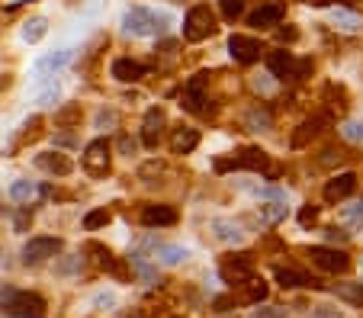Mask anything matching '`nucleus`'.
Returning a JSON list of instances; mask_svg holds the SVG:
<instances>
[{
    "mask_svg": "<svg viewBox=\"0 0 363 318\" xmlns=\"http://www.w3.org/2000/svg\"><path fill=\"white\" fill-rule=\"evenodd\" d=\"M0 315L10 318H46L48 303L32 289H16L10 283H0Z\"/></svg>",
    "mask_w": 363,
    "mask_h": 318,
    "instance_id": "1",
    "label": "nucleus"
},
{
    "mask_svg": "<svg viewBox=\"0 0 363 318\" xmlns=\"http://www.w3.org/2000/svg\"><path fill=\"white\" fill-rule=\"evenodd\" d=\"M167 26H171V16L161 13V10L132 7V10H126V13H122V29H126V36H136V39L161 36Z\"/></svg>",
    "mask_w": 363,
    "mask_h": 318,
    "instance_id": "2",
    "label": "nucleus"
},
{
    "mask_svg": "<svg viewBox=\"0 0 363 318\" xmlns=\"http://www.w3.org/2000/svg\"><path fill=\"white\" fill-rule=\"evenodd\" d=\"M216 29H219V23H216V13L209 10V4H197V7H190V13L183 16V39H187V42H203V39H209Z\"/></svg>",
    "mask_w": 363,
    "mask_h": 318,
    "instance_id": "3",
    "label": "nucleus"
},
{
    "mask_svg": "<svg viewBox=\"0 0 363 318\" xmlns=\"http://www.w3.org/2000/svg\"><path fill=\"white\" fill-rule=\"evenodd\" d=\"M254 270H258L254 254H228L219 264V277L228 286H244L248 280H254Z\"/></svg>",
    "mask_w": 363,
    "mask_h": 318,
    "instance_id": "4",
    "label": "nucleus"
},
{
    "mask_svg": "<svg viewBox=\"0 0 363 318\" xmlns=\"http://www.w3.org/2000/svg\"><path fill=\"white\" fill-rule=\"evenodd\" d=\"M267 68L273 77H293V81H303L312 74V58L296 61L293 52H270L267 55Z\"/></svg>",
    "mask_w": 363,
    "mask_h": 318,
    "instance_id": "5",
    "label": "nucleus"
},
{
    "mask_svg": "<svg viewBox=\"0 0 363 318\" xmlns=\"http://www.w3.org/2000/svg\"><path fill=\"white\" fill-rule=\"evenodd\" d=\"M305 258H309L318 270H325V273H348L350 270L348 251L331 248V244H312V248L305 251Z\"/></svg>",
    "mask_w": 363,
    "mask_h": 318,
    "instance_id": "6",
    "label": "nucleus"
},
{
    "mask_svg": "<svg viewBox=\"0 0 363 318\" xmlns=\"http://www.w3.org/2000/svg\"><path fill=\"white\" fill-rule=\"evenodd\" d=\"M267 167H270V158L264 148H242L228 161H216V171H267Z\"/></svg>",
    "mask_w": 363,
    "mask_h": 318,
    "instance_id": "7",
    "label": "nucleus"
},
{
    "mask_svg": "<svg viewBox=\"0 0 363 318\" xmlns=\"http://www.w3.org/2000/svg\"><path fill=\"white\" fill-rule=\"evenodd\" d=\"M61 251V238L52 235H36L23 244V264L26 267H36V264H46L48 258H55Z\"/></svg>",
    "mask_w": 363,
    "mask_h": 318,
    "instance_id": "8",
    "label": "nucleus"
},
{
    "mask_svg": "<svg viewBox=\"0 0 363 318\" xmlns=\"http://www.w3.org/2000/svg\"><path fill=\"white\" fill-rule=\"evenodd\" d=\"M84 171L91 177L110 174V142H106V138H93V142L84 148Z\"/></svg>",
    "mask_w": 363,
    "mask_h": 318,
    "instance_id": "9",
    "label": "nucleus"
},
{
    "mask_svg": "<svg viewBox=\"0 0 363 318\" xmlns=\"http://www.w3.org/2000/svg\"><path fill=\"white\" fill-rule=\"evenodd\" d=\"M283 16H286V4H283V0H264V4L248 16V23L254 26V29H273V26L283 23Z\"/></svg>",
    "mask_w": 363,
    "mask_h": 318,
    "instance_id": "10",
    "label": "nucleus"
},
{
    "mask_svg": "<svg viewBox=\"0 0 363 318\" xmlns=\"http://www.w3.org/2000/svg\"><path fill=\"white\" fill-rule=\"evenodd\" d=\"M354 190H357V174L354 171H344V174H334L325 183L322 197H325V203H344L348 197H354Z\"/></svg>",
    "mask_w": 363,
    "mask_h": 318,
    "instance_id": "11",
    "label": "nucleus"
},
{
    "mask_svg": "<svg viewBox=\"0 0 363 318\" xmlns=\"http://www.w3.org/2000/svg\"><path fill=\"white\" fill-rule=\"evenodd\" d=\"M142 225L145 228H167V225H177V209L174 206H167V203H152V206H145L142 209Z\"/></svg>",
    "mask_w": 363,
    "mask_h": 318,
    "instance_id": "12",
    "label": "nucleus"
},
{
    "mask_svg": "<svg viewBox=\"0 0 363 318\" xmlns=\"http://www.w3.org/2000/svg\"><path fill=\"white\" fill-rule=\"evenodd\" d=\"M228 52H232L235 61H242V65H254V61L260 58V52H264V46H260L254 36H232L228 39Z\"/></svg>",
    "mask_w": 363,
    "mask_h": 318,
    "instance_id": "13",
    "label": "nucleus"
},
{
    "mask_svg": "<svg viewBox=\"0 0 363 318\" xmlns=\"http://www.w3.org/2000/svg\"><path fill=\"white\" fill-rule=\"evenodd\" d=\"M164 126H167L164 110H161V106H152V110L145 113V122H142V142L148 145V148H158Z\"/></svg>",
    "mask_w": 363,
    "mask_h": 318,
    "instance_id": "14",
    "label": "nucleus"
},
{
    "mask_svg": "<svg viewBox=\"0 0 363 318\" xmlns=\"http://www.w3.org/2000/svg\"><path fill=\"white\" fill-rule=\"evenodd\" d=\"M206 84H209V74H197L183 84V106L190 113H203L206 103Z\"/></svg>",
    "mask_w": 363,
    "mask_h": 318,
    "instance_id": "15",
    "label": "nucleus"
},
{
    "mask_svg": "<svg viewBox=\"0 0 363 318\" xmlns=\"http://www.w3.org/2000/svg\"><path fill=\"white\" fill-rule=\"evenodd\" d=\"M36 167H39V171H46V174H55V177H68L71 171H74L71 158H68V154H61V152L36 154Z\"/></svg>",
    "mask_w": 363,
    "mask_h": 318,
    "instance_id": "16",
    "label": "nucleus"
},
{
    "mask_svg": "<svg viewBox=\"0 0 363 318\" xmlns=\"http://www.w3.org/2000/svg\"><path fill=\"white\" fill-rule=\"evenodd\" d=\"M110 74H113L116 81H122V84H136V81H142V77L148 74V68H145L142 61L116 58V61H113V68H110Z\"/></svg>",
    "mask_w": 363,
    "mask_h": 318,
    "instance_id": "17",
    "label": "nucleus"
},
{
    "mask_svg": "<svg viewBox=\"0 0 363 318\" xmlns=\"http://www.w3.org/2000/svg\"><path fill=\"white\" fill-rule=\"evenodd\" d=\"M325 122H328V116H312V119H305L303 126H299V129L293 132L289 145H293V148H305V145H309L312 138L322 135V129H325Z\"/></svg>",
    "mask_w": 363,
    "mask_h": 318,
    "instance_id": "18",
    "label": "nucleus"
},
{
    "mask_svg": "<svg viewBox=\"0 0 363 318\" xmlns=\"http://www.w3.org/2000/svg\"><path fill=\"white\" fill-rule=\"evenodd\" d=\"M209 228H212V238H216V241H222V244H242L244 241L242 225H238V222H232V219H212Z\"/></svg>",
    "mask_w": 363,
    "mask_h": 318,
    "instance_id": "19",
    "label": "nucleus"
},
{
    "mask_svg": "<svg viewBox=\"0 0 363 318\" xmlns=\"http://www.w3.org/2000/svg\"><path fill=\"white\" fill-rule=\"evenodd\" d=\"M273 277H277V283H280L283 289H299V286H318V280H312L305 270H296V267H277L273 270Z\"/></svg>",
    "mask_w": 363,
    "mask_h": 318,
    "instance_id": "20",
    "label": "nucleus"
},
{
    "mask_svg": "<svg viewBox=\"0 0 363 318\" xmlns=\"http://www.w3.org/2000/svg\"><path fill=\"white\" fill-rule=\"evenodd\" d=\"M197 145H199V132L190 129V126H180V129H174V135H171V152L174 154H190Z\"/></svg>",
    "mask_w": 363,
    "mask_h": 318,
    "instance_id": "21",
    "label": "nucleus"
},
{
    "mask_svg": "<svg viewBox=\"0 0 363 318\" xmlns=\"http://www.w3.org/2000/svg\"><path fill=\"white\" fill-rule=\"evenodd\" d=\"M286 212H289L286 199H264V203L258 206V216H260L264 225H277V222H283L286 219Z\"/></svg>",
    "mask_w": 363,
    "mask_h": 318,
    "instance_id": "22",
    "label": "nucleus"
},
{
    "mask_svg": "<svg viewBox=\"0 0 363 318\" xmlns=\"http://www.w3.org/2000/svg\"><path fill=\"white\" fill-rule=\"evenodd\" d=\"M154 254H158V264H164V267H177L190 258V251L180 248V244H158Z\"/></svg>",
    "mask_w": 363,
    "mask_h": 318,
    "instance_id": "23",
    "label": "nucleus"
},
{
    "mask_svg": "<svg viewBox=\"0 0 363 318\" xmlns=\"http://www.w3.org/2000/svg\"><path fill=\"white\" fill-rule=\"evenodd\" d=\"M46 32H48V20L46 16H32V20H26L23 23V29H20V36H23V42H39V39H46Z\"/></svg>",
    "mask_w": 363,
    "mask_h": 318,
    "instance_id": "24",
    "label": "nucleus"
},
{
    "mask_svg": "<svg viewBox=\"0 0 363 318\" xmlns=\"http://www.w3.org/2000/svg\"><path fill=\"white\" fill-rule=\"evenodd\" d=\"M264 299H267V283L258 280V277L244 283V293L238 296V303H244V305H258V303H264Z\"/></svg>",
    "mask_w": 363,
    "mask_h": 318,
    "instance_id": "25",
    "label": "nucleus"
},
{
    "mask_svg": "<svg viewBox=\"0 0 363 318\" xmlns=\"http://www.w3.org/2000/svg\"><path fill=\"white\" fill-rule=\"evenodd\" d=\"M331 23L338 26V29H344V32L363 29V20H360L357 13H350V10H334V13H331Z\"/></svg>",
    "mask_w": 363,
    "mask_h": 318,
    "instance_id": "26",
    "label": "nucleus"
},
{
    "mask_svg": "<svg viewBox=\"0 0 363 318\" xmlns=\"http://www.w3.org/2000/svg\"><path fill=\"white\" fill-rule=\"evenodd\" d=\"M71 58H74V52H71V48H61V52H55V55H46V58H39L36 68H39V71H58V68H65V65H68Z\"/></svg>",
    "mask_w": 363,
    "mask_h": 318,
    "instance_id": "27",
    "label": "nucleus"
},
{
    "mask_svg": "<svg viewBox=\"0 0 363 318\" xmlns=\"http://www.w3.org/2000/svg\"><path fill=\"white\" fill-rule=\"evenodd\" d=\"M325 100H328V110H331V113H344V110H348V93H344V87L328 84V87H325Z\"/></svg>",
    "mask_w": 363,
    "mask_h": 318,
    "instance_id": "28",
    "label": "nucleus"
},
{
    "mask_svg": "<svg viewBox=\"0 0 363 318\" xmlns=\"http://www.w3.org/2000/svg\"><path fill=\"white\" fill-rule=\"evenodd\" d=\"M338 296L348 299V303H354V305H363V283H341Z\"/></svg>",
    "mask_w": 363,
    "mask_h": 318,
    "instance_id": "29",
    "label": "nucleus"
},
{
    "mask_svg": "<svg viewBox=\"0 0 363 318\" xmlns=\"http://www.w3.org/2000/svg\"><path fill=\"white\" fill-rule=\"evenodd\" d=\"M10 197L20 199V203H26V199L36 197V183H32V180H16V183H10Z\"/></svg>",
    "mask_w": 363,
    "mask_h": 318,
    "instance_id": "30",
    "label": "nucleus"
},
{
    "mask_svg": "<svg viewBox=\"0 0 363 318\" xmlns=\"http://www.w3.org/2000/svg\"><path fill=\"white\" fill-rule=\"evenodd\" d=\"M244 122H248V129L264 132V129H270V113H267V110H251Z\"/></svg>",
    "mask_w": 363,
    "mask_h": 318,
    "instance_id": "31",
    "label": "nucleus"
},
{
    "mask_svg": "<svg viewBox=\"0 0 363 318\" xmlns=\"http://www.w3.org/2000/svg\"><path fill=\"white\" fill-rule=\"evenodd\" d=\"M103 225H110V209L87 212V219H84V228H87V232H97V228H103Z\"/></svg>",
    "mask_w": 363,
    "mask_h": 318,
    "instance_id": "32",
    "label": "nucleus"
},
{
    "mask_svg": "<svg viewBox=\"0 0 363 318\" xmlns=\"http://www.w3.org/2000/svg\"><path fill=\"white\" fill-rule=\"evenodd\" d=\"M219 10L228 23H235L238 16H244V0H219Z\"/></svg>",
    "mask_w": 363,
    "mask_h": 318,
    "instance_id": "33",
    "label": "nucleus"
},
{
    "mask_svg": "<svg viewBox=\"0 0 363 318\" xmlns=\"http://www.w3.org/2000/svg\"><path fill=\"white\" fill-rule=\"evenodd\" d=\"M341 219L348 222L350 228L363 225V203H350V206H344V209H341Z\"/></svg>",
    "mask_w": 363,
    "mask_h": 318,
    "instance_id": "34",
    "label": "nucleus"
},
{
    "mask_svg": "<svg viewBox=\"0 0 363 318\" xmlns=\"http://www.w3.org/2000/svg\"><path fill=\"white\" fill-rule=\"evenodd\" d=\"M55 122H58V126H74V122H81V106L71 103V106H65V110H58Z\"/></svg>",
    "mask_w": 363,
    "mask_h": 318,
    "instance_id": "35",
    "label": "nucleus"
},
{
    "mask_svg": "<svg viewBox=\"0 0 363 318\" xmlns=\"http://www.w3.org/2000/svg\"><path fill=\"white\" fill-rule=\"evenodd\" d=\"M289 309H283V305H264V309H254L251 312V318H286Z\"/></svg>",
    "mask_w": 363,
    "mask_h": 318,
    "instance_id": "36",
    "label": "nucleus"
},
{
    "mask_svg": "<svg viewBox=\"0 0 363 318\" xmlns=\"http://www.w3.org/2000/svg\"><path fill=\"white\" fill-rule=\"evenodd\" d=\"M341 135L348 138V142L363 145V122H344V129H341Z\"/></svg>",
    "mask_w": 363,
    "mask_h": 318,
    "instance_id": "37",
    "label": "nucleus"
},
{
    "mask_svg": "<svg viewBox=\"0 0 363 318\" xmlns=\"http://www.w3.org/2000/svg\"><path fill=\"white\" fill-rule=\"evenodd\" d=\"M36 103H39V106H52V103H58V84H48L46 91H42V93L36 97Z\"/></svg>",
    "mask_w": 363,
    "mask_h": 318,
    "instance_id": "38",
    "label": "nucleus"
},
{
    "mask_svg": "<svg viewBox=\"0 0 363 318\" xmlns=\"http://www.w3.org/2000/svg\"><path fill=\"white\" fill-rule=\"evenodd\" d=\"M305 318H344V315H341V309H334V305H315Z\"/></svg>",
    "mask_w": 363,
    "mask_h": 318,
    "instance_id": "39",
    "label": "nucleus"
},
{
    "mask_svg": "<svg viewBox=\"0 0 363 318\" xmlns=\"http://www.w3.org/2000/svg\"><path fill=\"white\" fill-rule=\"evenodd\" d=\"M315 219H318V206H305L303 212H299V225L303 228H309V225H315Z\"/></svg>",
    "mask_w": 363,
    "mask_h": 318,
    "instance_id": "40",
    "label": "nucleus"
},
{
    "mask_svg": "<svg viewBox=\"0 0 363 318\" xmlns=\"http://www.w3.org/2000/svg\"><path fill=\"white\" fill-rule=\"evenodd\" d=\"M93 305H97V309H110V305H116V293H97L93 296Z\"/></svg>",
    "mask_w": 363,
    "mask_h": 318,
    "instance_id": "41",
    "label": "nucleus"
},
{
    "mask_svg": "<svg viewBox=\"0 0 363 318\" xmlns=\"http://www.w3.org/2000/svg\"><path fill=\"white\" fill-rule=\"evenodd\" d=\"M334 161H338V164H341V161H344V154H341V152H334V148H328V152L322 154V158H318V164H322V167H331Z\"/></svg>",
    "mask_w": 363,
    "mask_h": 318,
    "instance_id": "42",
    "label": "nucleus"
},
{
    "mask_svg": "<svg viewBox=\"0 0 363 318\" xmlns=\"http://www.w3.org/2000/svg\"><path fill=\"white\" fill-rule=\"evenodd\" d=\"M325 235H328V241H341V244H344V241L350 238V232H341V228H328Z\"/></svg>",
    "mask_w": 363,
    "mask_h": 318,
    "instance_id": "43",
    "label": "nucleus"
},
{
    "mask_svg": "<svg viewBox=\"0 0 363 318\" xmlns=\"http://www.w3.org/2000/svg\"><path fill=\"white\" fill-rule=\"evenodd\" d=\"M277 36H280V42H296V39H299V32H296L293 26H286V29H280Z\"/></svg>",
    "mask_w": 363,
    "mask_h": 318,
    "instance_id": "44",
    "label": "nucleus"
},
{
    "mask_svg": "<svg viewBox=\"0 0 363 318\" xmlns=\"http://www.w3.org/2000/svg\"><path fill=\"white\" fill-rule=\"evenodd\" d=\"M136 148H138V145L132 142V138H119V152L122 154H136Z\"/></svg>",
    "mask_w": 363,
    "mask_h": 318,
    "instance_id": "45",
    "label": "nucleus"
},
{
    "mask_svg": "<svg viewBox=\"0 0 363 318\" xmlns=\"http://www.w3.org/2000/svg\"><path fill=\"white\" fill-rule=\"evenodd\" d=\"M116 122V113H100V119H97V126L103 129V126H113Z\"/></svg>",
    "mask_w": 363,
    "mask_h": 318,
    "instance_id": "46",
    "label": "nucleus"
},
{
    "mask_svg": "<svg viewBox=\"0 0 363 318\" xmlns=\"http://www.w3.org/2000/svg\"><path fill=\"white\" fill-rule=\"evenodd\" d=\"M77 264H81V258H71V260H65V264H61L58 270H61V273H71V270H74Z\"/></svg>",
    "mask_w": 363,
    "mask_h": 318,
    "instance_id": "47",
    "label": "nucleus"
},
{
    "mask_svg": "<svg viewBox=\"0 0 363 318\" xmlns=\"http://www.w3.org/2000/svg\"><path fill=\"white\" fill-rule=\"evenodd\" d=\"M305 4H315V7H328L331 0H305Z\"/></svg>",
    "mask_w": 363,
    "mask_h": 318,
    "instance_id": "48",
    "label": "nucleus"
},
{
    "mask_svg": "<svg viewBox=\"0 0 363 318\" xmlns=\"http://www.w3.org/2000/svg\"><path fill=\"white\" fill-rule=\"evenodd\" d=\"M360 270H363V260H360Z\"/></svg>",
    "mask_w": 363,
    "mask_h": 318,
    "instance_id": "49",
    "label": "nucleus"
}]
</instances>
